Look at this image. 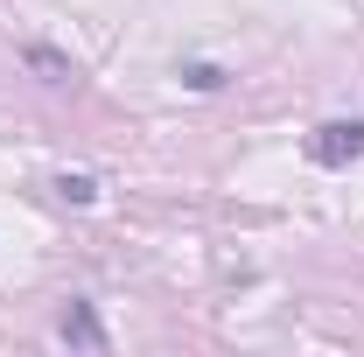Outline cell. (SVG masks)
<instances>
[{
    "label": "cell",
    "instance_id": "1",
    "mask_svg": "<svg viewBox=\"0 0 364 357\" xmlns=\"http://www.w3.org/2000/svg\"><path fill=\"white\" fill-rule=\"evenodd\" d=\"M309 161L316 169H350V161H364V119H329V127H316Z\"/></svg>",
    "mask_w": 364,
    "mask_h": 357
},
{
    "label": "cell",
    "instance_id": "2",
    "mask_svg": "<svg viewBox=\"0 0 364 357\" xmlns=\"http://www.w3.org/2000/svg\"><path fill=\"white\" fill-rule=\"evenodd\" d=\"M56 336L70 343V351H105L112 336H105V322H98V309H91L85 294H70L63 302V315H56Z\"/></svg>",
    "mask_w": 364,
    "mask_h": 357
},
{
    "label": "cell",
    "instance_id": "3",
    "mask_svg": "<svg viewBox=\"0 0 364 357\" xmlns=\"http://www.w3.org/2000/svg\"><path fill=\"white\" fill-rule=\"evenodd\" d=\"M21 63H28L43 85H77V63H70L63 49H49V43H21Z\"/></svg>",
    "mask_w": 364,
    "mask_h": 357
},
{
    "label": "cell",
    "instance_id": "4",
    "mask_svg": "<svg viewBox=\"0 0 364 357\" xmlns=\"http://www.w3.org/2000/svg\"><path fill=\"white\" fill-rule=\"evenodd\" d=\"M56 196L63 203H98V182L91 176H56Z\"/></svg>",
    "mask_w": 364,
    "mask_h": 357
},
{
    "label": "cell",
    "instance_id": "5",
    "mask_svg": "<svg viewBox=\"0 0 364 357\" xmlns=\"http://www.w3.org/2000/svg\"><path fill=\"white\" fill-rule=\"evenodd\" d=\"M182 85H189V91H218L225 70H218V63H182Z\"/></svg>",
    "mask_w": 364,
    "mask_h": 357
}]
</instances>
